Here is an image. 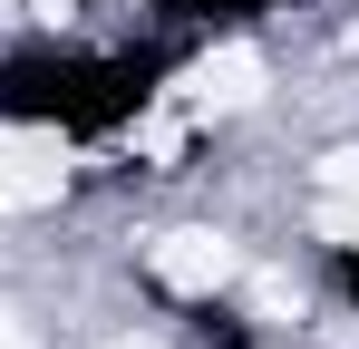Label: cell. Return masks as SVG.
Segmentation results:
<instances>
[{
	"label": "cell",
	"mask_w": 359,
	"mask_h": 349,
	"mask_svg": "<svg viewBox=\"0 0 359 349\" xmlns=\"http://www.w3.org/2000/svg\"><path fill=\"white\" fill-rule=\"evenodd\" d=\"M68 184V136L49 126H0V214H39Z\"/></svg>",
	"instance_id": "obj_1"
},
{
	"label": "cell",
	"mask_w": 359,
	"mask_h": 349,
	"mask_svg": "<svg viewBox=\"0 0 359 349\" xmlns=\"http://www.w3.org/2000/svg\"><path fill=\"white\" fill-rule=\"evenodd\" d=\"M233 272H243V252L224 242V233H204V224H184V233H165V242H156V282H165V291H184V301L224 291Z\"/></svg>",
	"instance_id": "obj_2"
},
{
	"label": "cell",
	"mask_w": 359,
	"mask_h": 349,
	"mask_svg": "<svg viewBox=\"0 0 359 349\" xmlns=\"http://www.w3.org/2000/svg\"><path fill=\"white\" fill-rule=\"evenodd\" d=\"M262 97V49H204L194 68H184V107L194 116H233V107H252Z\"/></svg>",
	"instance_id": "obj_3"
},
{
	"label": "cell",
	"mask_w": 359,
	"mask_h": 349,
	"mask_svg": "<svg viewBox=\"0 0 359 349\" xmlns=\"http://www.w3.org/2000/svg\"><path fill=\"white\" fill-rule=\"evenodd\" d=\"M243 301H252L262 320H301V282H292V272H252V282H243Z\"/></svg>",
	"instance_id": "obj_4"
},
{
	"label": "cell",
	"mask_w": 359,
	"mask_h": 349,
	"mask_svg": "<svg viewBox=\"0 0 359 349\" xmlns=\"http://www.w3.org/2000/svg\"><path fill=\"white\" fill-rule=\"evenodd\" d=\"M320 194H359V146H330L320 156Z\"/></svg>",
	"instance_id": "obj_5"
},
{
	"label": "cell",
	"mask_w": 359,
	"mask_h": 349,
	"mask_svg": "<svg viewBox=\"0 0 359 349\" xmlns=\"http://www.w3.org/2000/svg\"><path fill=\"white\" fill-rule=\"evenodd\" d=\"M136 146H146V156H175V146H184V116H175V107L146 116V126H136Z\"/></svg>",
	"instance_id": "obj_6"
},
{
	"label": "cell",
	"mask_w": 359,
	"mask_h": 349,
	"mask_svg": "<svg viewBox=\"0 0 359 349\" xmlns=\"http://www.w3.org/2000/svg\"><path fill=\"white\" fill-rule=\"evenodd\" d=\"M107 349H165V340H156V330H126V340H107Z\"/></svg>",
	"instance_id": "obj_7"
},
{
	"label": "cell",
	"mask_w": 359,
	"mask_h": 349,
	"mask_svg": "<svg viewBox=\"0 0 359 349\" xmlns=\"http://www.w3.org/2000/svg\"><path fill=\"white\" fill-rule=\"evenodd\" d=\"M29 10H39V20H68V10H78V0H29Z\"/></svg>",
	"instance_id": "obj_8"
}]
</instances>
